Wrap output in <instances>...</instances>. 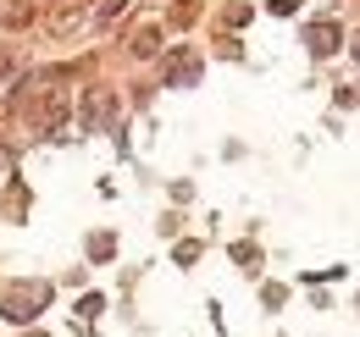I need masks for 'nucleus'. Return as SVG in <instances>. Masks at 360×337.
<instances>
[{"mask_svg":"<svg viewBox=\"0 0 360 337\" xmlns=\"http://www.w3.org/2000/svg\"><path fill=\"white\" fill-rule=\"evenodd\" d=\"M45 298H50V288H45V282H22V288H11V293L0 298V310H6L11 321H34Z\"/></svg>","mask_w":360,"mask_h":337,"instance_id":"f257e3e1","label":"nucleus"},{"mask_svg":"<svg viewBox=\"0 0 360 337\" xmlns=\"http://www.w3.org/2000/svg\"><path fill=\"white\" fill-rule=\"evenodd\" d=\"M305 44H311V55H333V50L344 44V28H338V22H311V28H305Z\"/></svg>","mask_w":360,"mask_h":337,"instance_id":"f03ea898","label":"nucleus"},{"mask_svg":"<svg viewBox=\"0 0 360 337\" xmlns=\"http://www.w3.org/2000/svg\"><path fill=\"white\" fill-rule=\"evenodd\" d=\"M194 78H200V61H194L188 50H178V55L167 61V84H172V88H183V84H194Z\"/></svg>","mask_w":360,"mask_h":337,"instance_id":"7ed1b4c3","label":"nucleus"},{"mask_svg":"<svg viewBox=\"0 0 360 337\" xmlns=\"http://www.w3.org/2000/svg\"><path fill=\"white\" fill-rule=\"evenodd\" d=\"M105 117H111V94H89V105H84V122L100 127Z\"/></svg>","mask_w":360,"mask_h":337,"instance_id":"20e7f679","label":"nucleus"},{"mask_svg":"<svg viewBox=\"0 0 360 337\" xmlns=\"http://www.w3.org/2000/svg\"><path fill=\"white\" fill-rule=\"evenodd\" d=\"M155 50H161V34H155V28H144V34L134 39V55H155Z\"/></svg>","mask_w":360,"mask_h":337,"instance_id":"39448f33","label":"nucleus"},{"mask_svg":"<svg viewBox=\"0 0 360 337\" xmlns=\"http://www.w3.org/2000/svg\"><path fill=\"white\" fill-rule=\"evenodd\" d=\"M0 22H28V6L22 0H0Z\"/></svg>","mask_w":360,"mask_h":337,"instance_id":"423d86ee","label":"nucleus"},{"mask_svg":"<svg viewBox=\"0 0 360 337\" xmlns=\"http://www.w3.org/2000/svg\"><path fill=\"white\" fill-rule=\"evenodd\" d=\"M6 67H11V61H6V55H0V72H6Z\"/></svg>","mask_w":360,"mask_h":337,"instance_id":"0eeeda50","label":"nucleus"},{"mask_svg":"<svg viewBox=\"0 0 360 337\" xmlns=\"http://www.w3.org/2000/svg\"><path fill=\"white\" fill-rule=\"evenodd\" d=\"M355 61H360V44H355Z\"/></svg>","mask_w":360,"mask_h":337,"instance_id":"6e6552de","label":"nucleus"},{"mask_svg":"<svg viewBox=\"0 0 360 337\" xmlns=\"http://www.w3.org/2000/svg\"><path fill=\"white\" fill-rule=\"evenodd\" d=\"M0 166H6V155H0Z\"/></svg>","mask_w":360,"mask_h":337,"instance_id":"1a4fd4ad","label":"nucleus"}]
</instances>
